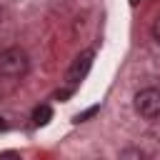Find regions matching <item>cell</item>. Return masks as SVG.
<instances>
[{"mask_svg": "<svg viewBox=\"0 0 160 160\" xmlns=\"http://www.w3.org/2000/svg\"><path fill=\"white\" fill-rule=\"evenodd\" d=\"M92 58H95L92 50H82V52L75 58V62H72L70 70H68V82H70V85H78V82L88 75V70H90V65H92Z\"/></svg>", "mask_w": 160, "mask_h": 160, "instance_id": "3", "label": "cell"}, {"mask_svg": "<svg viewBox=\"0 0 160 160\" xmlns=\"http://www.w3.org/2000/svg\"><path fill=\"white\" fill-rule=\"evenodd\" d=\"M28 68H30V58L22 48H8L0 52V75L2 78L18 80L28 72Z\"/></svg>", "mask_w": 160, "mask_h": 160, "instance_id": "1", "label": "cell"}, {"mask_svg": "<svg viewBox=\"0 0 160 160\" xmlns=\"http://www.w3.org/2000/svg\"><path fill=\"white\" fill-rule=\"evenodd\" d=\"M152 38H155V42H160V18L152 22Z\"/></svg>", "mask_w": 160, "mask_h": 160, "instance_id": "6", "label": "cell"}, {"mask_svg": "<svg viewBox=\"0 0 160 160\" xmlns=\"http://www.w3.org/2000/svg\"><path fill=\"white\" fill-rule=\"evenodd\" d=\"M95 112H98V105H92V108H88L85 112H78V115H75V122H82V120H88V118H92Z\"/></svg>", "mask_w": 160, "mask_h": 160, "instance_id": "5", "label": "cell"}, {"mask_svg": "<svg viewBox=\"0 0 160 160\" xmlns=\"http://www.w3.org/2000/svg\"><path fill=\"white\" fill-rule=\"evenodd\" d=\"M135 110L145 120L160 118V88H145L135 95Z\"/></svg>", "mask_w": 160, "mask_h": 160, "instance_id": "2", "label": "cell"}, {"mask_svg": "<svg viewBox=\"0 0 160 160\" xmlns=\"http://www.w3.org/2000/svg\"><path fill=\"white\" fill-rule=\"evenodd\" d=\"M5 128H8V125H5V122H2V118H0V130H5Z\"/></svg>", "mask_w": 160, "mask_h": 160, "instance_id": "7", "label": "cell"}, {"mask_svg": "<svg viewBox=\"0 0 160 160\" xmlns=\"http://www.w3.org/2000/svg\"><path fill=\"white\" fill-rule=\"evenodd\" d=\"M50 118H52V110H50V105H38V108H35V112H32V120H35V125H45Z\"/></svg>", "mask_w": 160, "mask_h": 160, "instance_id": "4", "label": "cell"}, {"mask_svg": "<svg viewBox=\"0 0 160 160\" xmlns=\"http://www.w3.org/2000/svg\"><path fill=\"white\" fill-rule=\"evenodd\" d=\"M138 2H140V0H130V5H138Z\"/></svg>", "mask_w": 160, "mask_h": 160, "instance_id": "8", "label": "cell"}]
</instances>
